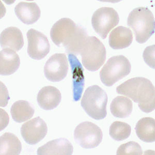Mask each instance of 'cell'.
Wrapping results in <instances>:
<instances>
[{
  "label": "cell",
  "mask_w": 155,
  "mask_h": 155,
  "mask_svg": "<svg viewBox=\"0 0 155 155\" xmlns=\"http://www.w3.org/2000/svg\"><path fill=\"white\" fill-rule=\"evenodd\" d=\"M87 30L68 18L56 22L50 31V37L55 45L64 47L68 55L79 54L80 50L88 37Z\"/></svg>",
  "instance_id": "1"
},
{
  "label": "cell",
  "mask_w": 155,
  "mask_h": 155,
  "mask_svg": "<svg viewBox=\"0 0 155 155\" xmlns=\"http://www.w3.org/2000/svg\"><path fill=\"white\" fill-rule=\"evenodd\" d=\"M116 92L137 103L140 110L145 113L155 110V87L146 78L137 77L128 80L116 87Z\"/></svg>",
  "instance_id": "2"
},
{
  "label": "cell",
  "mask_w": 155,
  "mask_h": 155,
  "mask_svg": "<svg viewBox=\"0 0 155 155\" xmlns=\"http://www.w3.org/2000/svg\"><path fill=\"white\" fill-rule=\"evenodd\" d=\"M127 25L134 31L136 40L144 44L155 33V18L146 7H137L131 11L127 19Z\"/></svg>",
  "instance_id": "3"
},
{
  "label": "cell",
  "mask_w": 155,
  "mask_h": 155,
  "mask_svg": "<svg viewBox=\"0 0 155 155\" xmlns=\"http://www.w3.org/2000/svg\"><path fill=\"white\" fill-rule=\"evenodd\" d=\"M107 99L104 90L98 85H92L85 91L81 101V106L91 117L96 120H102L107 116Z\"/></svg>",
  "instance_id": "4"
},
{
  "label": "cell",
  "mask_w": 155,
  "mask_h": 155,
  "mask_svg": "<svg viewBox=\"0 0 155 155\" xmlns=\"http://www.w3.org/2000/svg\"><path fill=\"white\" fill-rule=\"evenodd\" d=\"M79 54L83 65L90 71H96L104 63L106 50L104 45L95 36L87 37L82 45Z\"/></svg>",
  "instance_id": "5"
},
{
  "label": "cell",
  "mask_w": 155,
  "mask_h": 155,
  "mask_svg": "<svg viewBox=\"0 0 155 155\" xmlns=\"http://www.w3.org/2000/svg\"><path fill=\"white\" fill-rule=\"evenodd\" d=\"M130 63L124 55L111 57L100 71L102 83L107 87H111L131 71Z\"/></svg>",
  "instance_id": "6"
},
{
  "label": "cell",
  "mask_w": 155,
  "mask_h": 155,
  "mask_svg": "<svg viewBox=\"0 0 155 155\" xmlns=\"http://www.w3.org/2000/svg\"><path fill=\"white\" fill-rule=\"evenodd\" d=\"M118 13L111 7H101L94 12L92 17V25L94 30L101 38H106L111 30L118 25Z\"/></svg>",
  "instance_id": "7"
},
{
  "label": "cell",
  "mask_w": 155,
  "mask_h": 155,
  "mask_svg": "<svg viewBox=\"0 0 155 155\" xmlns=\"http://www.w3.org/2000/svg\"><path fill=\"white\" fill-rule=\"evenodd\" d=\"M102 137L101 129L92 122L80 124L74 130V140L83 148H95L102 142Z\"/></svg>",
  "instance_id": "8"
},
{
  "label": "cell",
  "mask_w": 155,
  "mask_h": 155,
  "mask_svg": "<svg viewBox=\"0 0 155 155\" xmlns=\"http://www.w3.org/2000/svg\"><path fill=\"white\" fill-rule=\"evenodd\" d=\"M68 71V62L66 55L56 53L52 55L44 67L45 76L49 81L56 82L65 78Z\"/></svg>",
  "instance_id": "9"
},
{
  "label": "cell",
  "mask_w": 155,
  "mask_h": 155,
  "mask_svg": "<svg viewBox=\"0 0 155 155\" xmlns=\"http://www.w3.org/2000/svg\"><path fill=\"white\" fill-rule=\"evenodd\" d=\"M27 36L28 40L27 51L29 57L36 60L45 58L50 50V45L47 36L33 28L28 30Z\"/></svg>",
  "instance_id": "10"
},
{
  "label": "cell",
  "mask_w": 155,
  "mask_h": 155,
  "mask_svg": "<svg viewBox=\"0 0 155 155\" xmlns=\"http://www.w3.org/2000/svg\"><path fill=\"white\" fill-rule=\"evenodd\" d=\"M48 127L46 122L40 117L23 124L21 128V136L28 144L35 145L44 139L47 134Z\"/></svg>",
  "instance_id": "11"
},
{
  "label": "cell",
  "mask_w": 155,
  "mask_h": 155,
  "mask_svg": "<svg viewBox=\"0 0 155 155\" xmlns=\"http://www.w3.org/2000/svg\"><path fill=\"white\" fill-rule=\"evenodd\" d=\"M61 99L62 95L60 91L52 86L42 87L37 96L38 104L45 110H51L56 108Z\"/></svg>",
  "instance_id": "12"
},
{
  "label": "cell",
  "mask_w": 155,
  "mask_h": 155,
  "mask_svg": "<svg viewBox=\"0 0 155 155\" xmlns=\"http://www.w3.org/2000/svg\"><path fill=\"white\" fill-rule=\"evenodd\" d=\"M73 146L66 139L60 138L49 141L37 150L38 155H71Z\"/></svg>",
  "instance_id": "13"
},
{
  "label": "cell",
  "mask_w": 155,
  "mask_h": 155,
  "mask_svg": "<svg viewBox=\"0 0 155 155\" xmlns=\"http://www.w3.org/2000/svg\"><path fill=\"white\" fill-rule=\"evenodd\" d=\"M15 12L19 19L25 25H32L41 17V9L34 2H21L15 8Z\"/></svg>",
  "instance_id": "14"
},
{
  "label": "cell",
  "mask_w": 155,
  "mask_h": 155,
  "mask_svg": "<svg viewBox=\"0 0 155 155\" xmlns=\"http://www.w3.org/2000/svg\"><path fill=\"white\" fill-rule=\"evenodd\" d=\"M0 43L2 48L19 51L24 45L23 35L21 30L14 27L5 28L1 33Z\"/></svg>",
  "instance_id": "15"
},
{
  "label": "cell",
  "mask_w": 155,
  "mask_h": 155,
  "mask_svg": "<svg viewBox=\"0 0 155 155\" xmlns=\"http://www.w3.org/2000/svg\"><path fill=\"white\" fill-rule=\"evenodd\" d=\"M20 64V58L16 52L10 49H4L0 52V74L9 76L18 70Z\"/></svg>",
  "instance_id": "16"
},
{
  "label": "cell",
  "mask_w": 155,
  "mask_h": 155,
  "mask_svg": "<svg viewBox=\"0 0 155 155\" xmlns=\"http://www.w3.org/2000/svg\"><path fill=\"white\" fill-rule=\"evenodd\" d=\"M133 41V34L130 28L120 26L111 32L109 43L113 49H123L130 46Z\"/></svg>",
  "instance_id": "17"
},
{
  "label": "cell",
  "mask_w": 155,
  "mask_h": 155,
  "mask_svg": "<svg viewBox=\"0 0 155 155\" xmlns=\"http://www.w3.org/2000/svg\"><path fill=\"white\" fill-rule=\"evenodd\" d=\"M69 60L71 63L74 84V99L77 101L81 98L84 85V78L83 74V68L79 60L73 54H68Z\"/></svg>",
  "instance_id": "18"
},
{
  "label": "cell",
  "mask_w": 155,
  "mask_h": 155,
  "mask_svg": "<svg viewBox=\"0 0 155 155\" xmlns=\"http://www.w3.org/2000/svg\"><path fill=\"white\" fill-rule=\"evenodd\" d=\"M136 134L142 141L152 143L155 141V120L146 117L141 118L136 124Z\"/></svg>",
  "instance_id": "19"
},
{
  "label": "cell",
  "mask_w": 155,
  "mask_h": 155,
  "mask_svg": "<svg viewBox=\"0 0 155 155\" xmlns=\"http://www.w3.org/2000/svg\"><path fill=\"white\" fill-rule=\"evenodd\" d=\"M35 112L33 105L25 101H18L12 104L11 113L15 122L19 123L32 118Z\"/></svg>",
  "instance_id": "20"
},
{
  "label": "cell",
  "mask_w": 155,
  "mask_h": 155,
  "mask_svg": "<svg viewBox=\"0 0 155 155\" xmlns=\"http://www.w3.org/2000/svg\"><path fill=\"white\" fill-rule=\"evenodd\" d=\"M22 150V144L18 137L10 132H6L0 137L1 155H18Z\"/></svg>",
  "instance_id": "21"
},
{
  "label": "cell",
  "mask_w": 155,
  "mask_h": 155,
  "mask_svg": "<svg viewBox=\"0 0 155 155\" xmlns=\"http://www.w3.org/2000/svg\"><path fill=\"white\" fill-rule=\"evenodd\" d=\"M110 110L112 114L115 117L127 118L132 113L133 104L127 97L117 96L111 102Z\"/></svg>",
  "instance_id": "22"
},
{
  "label": "cell",
  "mask_w": 155,
  "mask_h": 155,
  "mask_svg": "<svg viewBox=\"0 0 155 155\" xmlns=\"http://www.w3.org/2000/svg\"><path fill=\"white\" fill-rule=\"evenodd\" d=\"M131 132L130 126L124 122L116 121L112 124L110 127V136L116 141L127 139L130 136Z\"/></svg>",
  "instance_id": "23"
},
{
  "label": "cell",
  "mask_w": 155,
  "mask_h": 155,
  "mask_svg": "<svg viewBox=\"0 0 155 155\" xmlns=\"http://www.w3.org/2000/svg\"><path fill=\"white\" fill-rule=\"evenodd\" d=\"M117 155H142L143 151L141 146L137 142L134 141L120 145L117 150Z\"/></svg>",
  "instance_id": "24"
},
{
  "label": "cell",
  "mask_w": 155,
  "mask_h": 155,
  "mask_svg": "<svg viewBox=\"0 0 155 155\" xmlns=\"http://www.w3.org/2000/svg\"><path fill=\"white\" fill-rule=\"evenodd\" d=\"M155 47L153 46H149L145 49L143 57L145 62L152 68H155Z\"/></svg>",
  "instance_id": "25"
}]
</instances>
